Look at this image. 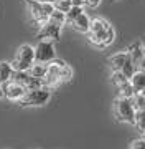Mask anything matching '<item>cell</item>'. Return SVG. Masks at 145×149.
Listing matches in <instances>:
<instances>
[{"mask_svg": "<svg viewBox=\"0 0 145 149\" xmlns=\"http://www.w3.org/2000/svg\"><path fill=\"white\" fill-rule=\"evenodd\" d=\"M114 38H115V30L107 20H104L101 17L91 18V25L87 32V40L91 45L104 50L114 42Z\"/></svg>", "mask_w": 145, "mask_h": 149, "instance_id": "obj_1", "label": "cell"}, {"mask_svg": "<svg viewBox=\"0 0 145 149\" xmlns=\"http://www.w3.org/2000/svg\"><path fill=\"white\" fill-rule=\"evenodd\" d=\"M112 114L115 121L124 123V124H130L134 126L135 123V108L132 104V100L127 98H115L112 103Z\"/></svg>", "mask_w": 145, "mask_h": 149, "instance_id": "obj_2", "label": "cell"}, {"mask_svg": "<svg viewBox=\"0 0 145 149\" xmlns=\"http://www.w3.org/2000/svg\"><path fill=\"white\" fill-rule=\"evenodd\" d=\"M28 5V12L35 25L41 27L43 23H46L51 15V12L54 10L53 3H46V2H40V0H25Z\"/></svg>", "mask_w": 145, "mask_h": 149, "instance_id": "obj_3", "label": "cell"}, {"mask_svg": "<svg viewBox=\"0 0 145 149\" xmlns=\"http://www.w3.org/2000/svg\"><path fill=\"white\" fill-rule=\"evenodd\" d=\"M51 100V90L46 86H40L35 90H27L25 96L18 101L20 106H45L46 103Z\"/></svg>", "mask_w": 145, "mask_h": 149, "instance_id": "obj_4", "label": "cell"}, {"mask_svg": "<svg viewBox=\"0 0 145 149\" xmlns=\"http://www.w3.org/2000/svg\"><path fill=\"white\" fill-rule=\"evenodd\" d=\"M33 63H35V47H32V45L18 47L13 60L10 61L12 68L16 71H27Z\"/></svg>", "mask_w": 145, "mask_h": 149, "instance_id": "obj_5", "label": "cell"}, {"mask_svg": "<svg viewBox=\"0 0 145 149\" xmlns=\"http://www.w3.org/2000/svg\"><path fill=\"white\" fill-rule=\"evenodd\" d=\"M107 65H109V68H111V71H122L127 78H130L135 71L129 52H120V53H115L112 56H109Z\"/></svg>", "mask_w": 145, "mask_h": 149, "instance_id": "obj_6", "label": "cell"}, {"mask_svg": "<svg viewBox=\"0 0 145 149\" xmlns=\"http://www.w3.org/2000/svg\"><path fill=\"white\" fill-rule=\"evenodd\" d=\"M56 58L54 43L51 40H40L35 47V61L38 63H49Z\"/></svg>", "mask_w": 145, "mask_h": 149, "instance_id": "obj_7", "label": "cell"}, {"mask_svg": "<svg viewBox=\"0 0 145 149\" xmlns=\"http://www.w3.org/2000/svg\"><path fill=\"white\" fill-rule=\"evenodd\" d=\"M130 55V60L134 63L135 71H144L145 73V45L142 42H137L127 48Z\"/></svg>", "mask_w": 145, "mask_h": 149, "instance_id": "obj_8", "label": "cell"}, {"mask_svg": "<svg viewBox=\"0 0 145 149\" xmlns=\"http://www.w3.org/2000/svg\"><path fill=\"white\" fill-rule=\"evenodd\" d=\"M2 88H3V98L8 100V101L18 103L25 96V93H27V88L25 86L20 85V83H16V81H13V80H8L7 83H3Z\"/></svg>", "mask_w": 145, "mask_h": 149, "instance_id": "obj_9", "label": "cell"}, {"mask_svg": "<svg viewBox=\"0 0 145 149\" xmlns=\"http://www.w3.org/2000/svg\"><path fill=\"white\" fill-rule=\"evenodd\" d=\"M61 28L59 25H56V23H53V22H46V23H43L41 27H40V30H38L36 33V38H40V40H51V42H58L59 38H61Z\"/></svg>", "mask_w": 145, "mask_h": 149, "instance_id": "obj_10", "label": "cell"}, {"mask_svg": "<svg viewBox=\"0 0 145 149\" xmlns=\"http://www.w3.org/2000/svg\"><path fill=\"white\" fill-rule=\"evenodd\" d=\"M89 25H91V18H89L84 12L71 22V27L74 28L76 32H79V33H87L89 32Z\"/></svg>", "mask_w": 145, "mask_h": 149, "instance_id": "obj_11", "label": "cell"}, {"mask_svg": "<svg viewBox=\"0 0 145 149\" xmlns=\"http://www.w3.org/2000/svg\"><path fill=\"white\" fill-rule=\"evenodd\" d=\"M27 71L32 74L33 78L43 80L45 76H46V71H48V63H38V61H35V63H33Z\"/></svg>", "mask_w": 145, "mask_h": 149, "instance_id": "obj_12", "label": "cell"}, {"mask_svg": "<svg viewBox=\"0 0 145 149\" xmlns=\"http://www.w3.org/2000/svg\"><path fill=\"white\" fill-rule=\"evenodd\" d=\"M115 90H117V96H119V98H127V100H132L134 95H135V90H134V86H132V83H130V80H127L125 83H122L120 86H117Z\"/></svg>", "mask_w": 145, "mask_h": 149, "instance_id": "obj_13", "label": "cell"}, {"mask_svg": "<svg viewBox=\"0 0 145 149\" xmlns=\"http://www.w3.org/2000/svg\"><path fill=\"white\" fill-rule=\"evenodd\" d=\"M129 80H130V83H132V86H134L135 93L145 88V73L144 71H134V74L130 76Z\"/></svg>", "mask_w": 145, "mask_h": 149, "instance_id": "obj_14", "label": "cell"}, {"mask_svg": "<svg viewBox=\"0 0 145 149\" xmlns=\"http://www.w3.org/2000/svg\"><path fill=\"white\" fill-rule=\"evenodd\" d=\"M12 73H13L12 65L8 61H0V85H3L8 80H12Z\"/></svg>", "mask_w": 145, "mask_h": 149, "instance_id": "obj_15", "label": "cell"}, {"mask_svg": "<svg viewBox=\"0 0 145 149\" xmlns=\"http://www.w3.org/2000/svg\"><path fill=\"white\" fill-rule=\"evenodd\" d=\"M48 20L53 22V23H56V25H59V27H63V25L66 23V13H65V12H59V10H56V8H54V10L51 12V15H49Z\"/></svg>", "mask_w": 145, "mask_h": 149, "instance_id": "obj_16", "label": "cell"}, {"mask_svg": "<svg viewBox=\"0 0 145 149\" xmlns=\"http://www.w3.org/2000/svg\"><path fill=\"white\" fill-rule=\"evenodd\" d=\"M132 104H134L135 109H142V108H145V88L144 90L137 91L134 95V98H132Z\"/></svg>", "mask_w": 145, "mask_h": 149, "instance_id": "obj_17", "label": "cell"}, {"mask_svg": "<svg viewBox=\"0 0 145 149\" xmlns=\"http://www.w3.org/2000/svg\"><path fill=\"white\" fill-rule=\"evenodd\" d=\"M84 12V7H78V5H73L69 8V10L66 12V23H69L71 25V22L74 20L76 17H79L81 13Z\"/></svg>", "mask_w": 145, "mask_h": 149, "instance_id": "obj_18", "label": "cell"}, {"mask_svg": "<svg viewBox=\"0 0 145 149\" xmlns=\"http://www.w3.org/2000/svg\"><path fill=\"white\" fill-rule=\"evenodd\" d=\"M134 126L139 131H142V129L145 128V108H142V109H135V123Z\"/></svg>", "mask_w": 145, "mask_h": 149, "instance_id": "obj_19", "label": "cell"}, {"mask_svg": "<svg viewBox=\"0 0 145 149\" xmlns=\"http://www.w3.org/2000/svg\"><path fill=\"white\" fill-rule=\"evenodd\" d=\"M127 80H129V78H127L122 71H112V73H111V83H112L115 88H117V86H120L122 83H125Z\"/></svg>", "mask_w": 145, "mask_h": 149, "instance_id": "obj_20", "label": "cell"}, {"mask_svg": "<svg viewBox=\"0 0 145 149\" xmlns=\"http://www.w3.org/2000/svg\"><path fill=\"white\" fill-rule=\"evenodd\" d=\"M53 7L56 8V10L65 12V13H66V12L73 7V2H71V0H56V2L53 3Z\"/></svg>", "mask_w": 145, "mask_h": 149, "instance_id": "obj_21", "label": "cell"}, {"mask_svg": "<svg viewBox=\"0 0 145 149\" xmlns=\"http://www.w3.org/2000/svg\"><path fill=\"white\" fill-rule=\"evenodd\" d=\"M73 80V68L68 63H65L63 70H61V83H68Z\"/></svg>", "mask_w": 145, "mask_h": 149, "instance_id": "obj_22", "label": "cell"}, {"mask_svg": "<svg viewBox=\"0 0 145 149\" xmlns=\"http://www.w3.org/2000/svg\"><path fill=\"white\" fill-rule=\"evenodd\" d=\"M129 149H145V138H135L130 141L129 144Z\"/></svg>", "mask_w": 145, "mask_h": 149, "instance_id": "obj_23", "label": "cell"}, {"mask_svg": "<svg viewBox=\"0 0 145 149\" xmlns=\"http://www.w3.org/2000/svg\"><path fill=\"white\" fill-rule=\"evenodd\" d=\"M101 3V0H84L82 2V7L84 8H97Z\"/></svg>", "mask_w": 145, "mask_h": 149, "instance_id": "obj_24", "label": "cell"}, {"mask_svg": "<svg viewBox=\"0 0 145 149\" xmlns=\"http://www.w3.org/2000/svg\"><path fill=\"white\" fill-rule=\"evenodd\" d=\"M3 98V88H2V85H0V100Z\"/></svg>", "mask_w": 145, "mask_h": 149, "instance_id": "obj_25", "label": "cell"}, {"mask_svg": "<svg viewBox=\"0 0 145 149\" xmlns=\"http://www.w3.org/2000/svg\"><path fill=\"white\" fill-rule=\"evenodd\" d=\"M40 2H46V3H54L56 0H40Z\"/></svg>", "mask_w": 145, "mask_h": 149, "instance_id": "obj_26", "label": "cell"}, {"mask_svg": "<svg viewBox=\"0 0 145 149\" xmlns=\"http://www.w3.org/2000/svg\"><path fill=\"white\" fill-rule=\"evenodd\" d=\"M140 134H142V138H145V128L142 129V131H140Z\"/></svg>", "mask_w": 145, "mask_h": 149, "instance_id": "obj_27", "label": "cell"}, {"mask_svg": "<svg viewBox=\"0 0 145 149\" xmlns=\"http://www.w3.org/2000/svg\"><path fill=\"white\" fill-rule=\"evenodd\" d=\"M142 43H144V45H145V38H144V40H142Z\"/></svg>", "mask_w": 145, "mask_h": 149, "instance_id": "obj_28", "label": "cell"}, {"mask_svg": "<svg viewBox=\"0 0 145 149\" xmlns=\"http://www.w3.org/2000/svg\"><path fill=\"white\" fill-rule=\"evenodd\" d=\"M112 2H115V0H112Z\"/></svg>", "mask_w": 145, "mask_h": 149, "instance_id": "obj_29", "label": "cell"}]
</instances>
